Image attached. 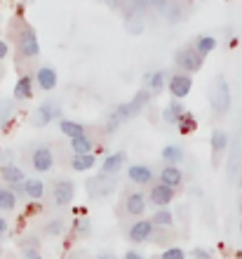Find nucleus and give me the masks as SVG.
<instances>
[{"label":"nucleus","instance_id":"c85d7f7f","mask_svg":"<svg viewBox=\"0 0 242 259\" xmlns=\"http://www.w3.org/2000/svg\"><path fill=\"white\" fill-rule=\"evenodd\" d=\"M17 207V196H14V191H10V189H3L0 186V210H14Z\"/></svg>","mask_w":242,"mask_h":259},{"label":"nucleus","instance_id":"f03ea898","mask_svg":"<svg viewBox=\"0 0 242 259\" xmlns=\"http://www.w3.org/2000/svg\"><path fill=\"white\" fill-rule=\"evenodd\" d=\"M113 175H94V177H89L87 179V193L89 196H94V198H101V196H108V193H113L115 189V182Z\"/></svg>","mask_w":242,"mask_h":259},{"label":"nucleus","instance_id":"393cba45","mask_svg":"<svg viewBox=\"0 0 242 259\" xmlns=\"http://www.w3.org/2000/svg\"><path fill=\"white\" fill-rule=\"evenodd\" d=\"M162 160L167 165H176L183 160V151L179 149V146H174V144H169V146H165L162 149Z\"/></svg>","mask_w":242,"mask_h":259},{"label":"nucleus","instance_id":"412c9836","mask_svg":"<svg viewBox=\"0 0 242 259\" xmlns=\"http://www.w3.org/2000/svg\"><path fill=\"white\" fill-rule=\"evenodd\" d=\"M125 165V153H111V156H106V160H104V175H115V172H120V167Z\"/></svg>","mask_w":242,"mask_h":259},{"label":"nucleus","instance_id":"f704fd0d","mask_svg":"<svg viewBox=\"0 0 242 259\" xmlns=\"http://www.w3.org/2000/svg\"><path fill=\"white\" fill-rule=\"evenodd\" d=\"M61 231H64V224H61L59 219H54V222H50V224H47V233H50V236H59Z\"/></svg>","mask_w":242,"mask_h":259},{"label":"nucleus","instance_id":"ea45409f","mask_svg":"<svg viewBox=\"0 0 242 259\" xmlns=\"http://www.w3.org/2000/svg\"><path fill=\"white\" fill-rule=\"evenodd\" d=\"M136 3V7H146V5H153L155 0H134Z\"/></svg>","mask_w":242,"mask_h":259},{"label":"nucleus","instance_id":"79ce46f5","mask_svg":"<svg viewBox=\"0 0 242 259\" xmlns=\"http://www.w3.org/2000/svg\"><path fill=\"white\" fill-rule=\"evenodd\" d=\"M96 259H118V257H115L113 252H101V254H99V257H96Z\"/></svg>","mask_w":242,"mask_h":259},{"label":"nucleus","instance_id":"bb28decb","mask_svg":"<svg viewBox=\"0 0 242 259\" xmlns=\"http://www.w3.org/2000/svg\"><path fill=\"white\" fill-rule=\"evenodd\" d=\"M214 48H216V38H212V35H200V38L195 40V50H198L202 57H207Z\"/></svg>","mask_w":242,"mask_h":259},{"label":"nucleus","instance_id":"1a4fd4ad","mask_svg":"<svg viewBox=\"0 0 242 259\" xmlns=\"http://www.w3.org/2000/svg\"><path fill=\"white\" fill-rule=\"evenodd\" d=\"M172 198H174V186H167V184H155L151 189V200H153L158 207H165V205L172 203Z\"/></svg>","mask_w":242,"mask_h":259},{"label":"nucleus","instance_id":"e433bc0d","mask_svg":"<svg viewBox=\"0 0 242 259\" xmlns=\"http://www.w3.org/2000/svg\"><path fill=\"white\" fill-rule=\"evenodd\" d=\"M24 259H42L40 254L35 252V250H31V247H26V250H24Z\"/></svg>","mask_w":242,"mask_h":259},{"label":"nucleus","instance_id":"cd10ccee","mask_svg":"<svg viewBox=\"0 0 242 259\" xmlns=\"http://www.w3.org/2000/svg\"><path fill=\"white\" fill-rule=\"evenodd\" d=\"M146 85L151 92H162V88H165V71H155L153 75H146Z\"/></svg>","mask_w":242,"mask_h":259},{"label":"nucleus","instance_id":"72a5a7b5","mask_svg":"<svg viewBox=\"0 0 242 259\" xmlns=\"http://www.w3.org/2000/svg\"><path fill=\"white\" fill-rule=\"evenodd\" d=\"M10 113H12L10 102H0V127H3V123H5V120H10Z\"/></svg>","mask_w":242,"mask_h":259},{"label":"nucleus","instance_id":"ddd939ff","mask_svg":"<svg viewBox=\"0 0 242 259\" xmlns=\"http://www.w3.org/2000/svg\"><path fill=\"white\" fill-rule=\"evenodd\" d=\"M35 80H38V85H40L45 92H50V90L57 88V71H54L52 66L38 68V73H35Z\"/></svg>","mask_w":242,"mask_h":259},{"label":"nucleus","instance_id":"c03bdc74","mask_svg":"<svg viewBox=\"0 0 242 259\" xmlns=\"http://www.w3.org/2000/svg\"><path fill=\"white\" fill-rule=\"evenodd\" d=\"M240 231H242V222H240Z\"/></svg>","mask_w":242,"mask_h":259},{"label":"nucleus","instance_id":"6ab92c4d","mask_svg":"<svg viewBox=\"0 0 242 259\" xmlns=\"http://www.w3.org/2000/svg\"><path fill=\"white\" fill-rule=\"evenodd\" d=\"M21 191L26 193L28 198H33V200H40L42 193H45V184H42L40 179H24Z\"/></svg>","mask_w":242,"mask_h":259},{"label":"nucleus","instance_id":"f257e3e1","mask_svg":"<svg viewBox=\"0 0 242 259\" xmlns=\"http://www.w3.org/2000/svg\"><path fill=\"white\" fill-rule=\"evenodd\" d=\"M176 66L183 68V73H195V71H200L202 64H205V57L198 52L195 48H183L176 52Z\"/></svg>","mask_w":242,"mask_h":259},{"label":"nucleus","instance_id":"4c0bfd02","mask_svg":"<svg viewBox=\"0 0 242 259\" xmlns=\"http://www.w3.org/2000/svg\"><path fill=\"white\" fill-rule=\"evenodd\" d=\"M7 55H10V48H7L5 40H0V59H5Z\"/></svg>","mask_w":242,"mask_h":259},{"label":"nucleus","instance_id":"58836bf2","mask_svg":"<svg viewBox=\"0 0 242 259\" xmlns=\"http://www.w3.org/2000/svg\"><path fill=\"white\" fill-rule=\"evenodd\" d=\"M125 259H143V257L139 252H134V250H129V252L125 254Z\"/></svg>","mask_w":242,"mask_h":259},{"label":"nucleus","instance_id":"f8f14e48","mask_svg":"<svg viewBox=\"0 0 242 259\" xmlns=\"http://www.w3.org/2000/svg\"><path fill=\"white\" fill-rule=\"evenodd\" d=\"M12 95L14 99H31L33 97V75H21L19 80L14 82Z\"/></svg>","mask_w":242,"mask_h":259},{"label":"nucleus","instance_id":"5701e85b","mask_svg":"<svg viewBox=\"0 0 242 259\" xmlns=\"http://www.w3.org/2000/svg\"><path fill=\"white\" fill-rule=\"evenodd\" d=\"M125 120H127V111H125V104H120V106L111 113V118H108L106 130H108V132H113V130H118L122 123H125Z\"/></svg>","mask_w":242,"mask_h":259},{"label":"nucleus","instance_id":"a19ab883","mask_svg":"<svg viewBox=\"0 0 242 259\" xmlns=\"http://www.w3.org/2000/svg\"><path fill=\"white\" fill-rule=\"evenodd\" d=\"M5 231H7V222L0 217V236H5Z\"/></svg>","mask_w":242,"mask_h":259},{"label":"nucleus","instance_id":"423d86ee","mask_svg":"<svg viewBox=\"0 0 242 259\" xmlns=\"http://www.w3.org/2000/svg\"><path fill=\"white\" fill-rule=\"evenodd\" d=\"M31 163H33V170L35 172H50L54 165V156H52V149L47 146H38L31 156Z\"/></svg>","mask_w":242,"mask_h":259},{"label":"nucleus","instance_id":"4468645a","mask_svg":"<svg viewBox=\"0 0 242 259\" xmlns=\"http://www.w3.org/2000/svg\"><path fill=\"white\" fill-rule=\"evenodd\" d=\"M127 177L134 182V184H148L153 179V172L148 165H132L127 170Z\"/></svg>","mask_w":242,"mask_h":259},{"label":"nucleus","instance_id":"20e7f679","mask_svg":"<svg viewBox=\"0 0 242 259\" xmlns=\"http://www.w3.org/2000/svg\"><path fill=\"white\" fill-rule=\"evenodd\" d=\"M193 90V78L190 73H176L169 78V95L174 99H186Z\"/></svg>","mask_w":242,"mask_h":259},{"label":"nucleus","instance_id":"7ed1b4c3","mask_svg":"<svg viewBox=\"0 0 242 259\" xmlns=\"http://www.w3.org/2000/svg\"><path fill=\"white\" fill-rule=\"evenodd\" d=\"M212 106H214V111H219V113H226V111L230 109V88L223 78H219L214 90H212Z\"/></svg>","mask_w":242,"mask_h":259},{"label":"nucleus","instance_id":"4be33fe9","mask_svg":"<svg viewBox=\"0 0 242 259\" xmlns=\"http://www.w3.org/2000/svg\"><path fill=\"white\" fill-rule=\"evenodd\" d=\"M0 175H3V179H5V182H10L12 186L24 184V172H21L17 165H5V167L0 170Z\"/></svg>","mask_w":242,"mask_h":259},{"label":"nucleus","instance_id":"9d476101","mask_svg":"<svg viewBox=\"0 0 242 259\" xmlns=\"http://www.w3.org/2000/svg\"><path fill=\"white\" fill-rule=\"evenodd\" d=\"M183 113H186V111H183V106H181V99H172V102L162 109V120L169 125H176L183 118Z\"/></svg>","mask_w":242,"mask_h":259},{"label":"nucleus","instance_id":"b1692460","mask_svg":"<svg viewBox=\"0 0 242 259\" xmlns=\"http://www.w3.org/2000/svg\"><path fill=\"white\" fill-rule=\"evenodd\" d=\"M125 26H127V31H129V33H141V31H143V26H146V24H143L141 7H139V10H134V12L129 14V17H127V24H125Z\"/></svg>","mask_w":242,"mask_h":259},{"label":"nucleus","instance_id":"2f4dec72","mask_svg":"<svg viewBox=\"0 0 242 259\" xmlns=\"http://www.w3.org/2000/svg\"><path fill=\"white\" fill-rule=\"evenodd\" d=\"M176 125L181 127V135H190V132H195V127H198V123H195V118L190 116V113H183V118Z\"/></svg>","mask_w":242,"mask_h":259},{"label":"nucleus","instance_id":"37998d69","mask_svg":"<svg viewBox=\"0 0 242 259\" xmlns=\"http://www.w3.org/2000/svg\"><path fill=\"white\" fill-rule=\"evenodd\" d=\"M28 212H40V205H28Z\"/></svg>","mask_w":242,"mask_h":259},{"label":"nucleus","instance_id":"c9c22d12","mask_svg":"<svg viewBox=\"0 0 242 259\" xmlns=\"http://www.w3.org/2000/svg\"><path fill=\"white\" fill-rule=\"evenodd\" d=\"M193 259H212V254L207 250H202V247H195L193 250Z\"/></svg>","mask_w":242,"mask_h":259},{"label":"nucleus","instance_id":"2eb2a0df","mask_svg":"<svg viewBox=\"0 0 242 259\" xmlns=\"http://www.w3.org/2000/svg\"><path fill=\"white\" fill-rule=\"evenodd\" d=\"M160 182L162 184H167V186H179L183 182V175H181V170L176 167V165H165V170L160 172Z\"/></svg>","mask_w":242,"mask_h":259},{"label":"nucleus","instance_id":"a211bd4d","mask_svg":"<svg viewBox=\"0 0 242 259\" xmlns=\"http://www.w3.org/2000/svg\"><path fill=\"white\" fill-rule=\"evenodd\" d=\"M96 163L94 153H75L73 160H71V167H73L75 172H85V170H92Z\"/></svg>","mask_w":242,"mask_h":259},{"label":"nucleus","instance_id":"9b49d317","mask_svg":"<svg viewBox=\"0 0 242 259\" xmlns=\"http://www.w3.org/2000/svg\"><path fill=\"white\" fill-rule=\"evenodd\" d=\"M54 200H57V205H68L73 200V184L68 179H59L54 184Z\"/></svg>","mask_w":242,"mask_h":259},{"label":"nucleus","instance_id":"a18cd8bd","mask_svg":"<svg viewBox=\"0 0 242 259\" xmlns=\"http://www.w3.org/2000/svg\"><path fill=\"white\" fill-rule=\"evenodd\" d=\"M240 212H242V203H240Z\"/></svg>","mask_w":242,"mask_h":259},{"label":"nucleus","instance_id":"39448f33","mask_svg":"<svg viewBox=\"0 0 242 259\" xmlns=\"http://www.w3.org/2000/svg\"><path fill=\"white\" fill-rule=\"evenodd\" d=\"M19 50L24 57H38L40 55V45H38V35L31 26H24L19 33Z\"/></svg>","mask_w":242,"mask_h":259},{"label":"nucleus","instance_id":"473e14b6","mask_svg":"<svg viewBox=\"0 0 242 259\" xmlns=\"http://www.w3.org/2000/svg\"><path fill=\"white\" fill-rule=\"evenodd\" d=\"M160 259H186V252H183L181 247H167L160 254Z\"/></svg>","mask_w":242,"mask_h":259},{"label":"nucleus","instance_id":"c756f323","mask_svg":"<svg viewBox=\"0 0 242 259\" xmlns=\"http://www.w3.org/2000/svg\"><path fill=\"white\" fill-rule=\"evenodd\" d=\"M226 144H228V135L221 132V130H214V132H212V151H214V153H221V151L226 149Z\"/></svg>","mask_w":242,"mask_h":259},{"label":"nucleus","instance_id":"a878e982","mask_svg":"<svg viewBox=\"0 0 242 259\" xmlns=\"http://www.w3.org/2000/svg\"><path fill=\"white\" fill-rule=\"evenodd\" d=\"M59 130L68 137V139H73V137H78V135H85V127H82L80 123H75V120H61Z\"/></svg>","mask_w":242,"mask_h":259},{"label":"nucleus","instance_id":"dca6fc26","mask_svg":"<svg viewBox=\"0 0 242 259\" xmlns=\"http://www.w3.org/2000/svg\"><path fill=\"white\" fill-rule=\"evenodd\" d=\"M148 99H151V90H141V92H139V95H136L134 99H132V102H129V104H125V111H127V118L136 116V113H139V111H141L143 106H146V104H148Z\"/></svg>","mask_w":242,"mask_h":259},{"label":"nucleus","instance_id":"aec40b11","mask_svg":"<svg viewBox=\"0 0 242 259\" xmlns=\"http://www.w3.org/2000/svg\"><path fill=\"white\" fill-rule=\"evenodd\" d=\"M71 149H73V153H92L94 142H92L89 135H78L71 139Z\"/></svg>","mask_w":242,"mask_h":259},{"label":"nucleus","instance_id":"6e6552de","mask_svg":"<svg viewBox=\"0 0 242 259\" xmlns=\"http://www.w3.org/2000/svg\"><path fill=\"white\" fill-rule=\"evenodd\" d=\"M129 240L132 243H143V240H148L151 236H153V222L151 219H141V222H136L132 229H129Z\"/></svg>","mask_w":242,"mask_h":259},{"label":"nucleus","instance_id":"f3484780","mask_svg":"<svg viewBox=\"0 0 242 259\" xmlns=\"http://www.w3.org/2000/svg\"><path fill=\"white\" fill-rule=\"evenodd\" d=\"M125 210H127L129 214H143V212H146V196H143V193H132V196H127Z\"/></svg>","mask_w":242,"mask_h":259},{"label":"nucleus","instance_id":"7c9ffc66","mask_svg":"<svg viewBox=\"0 0 242 259\" xmlns=\"http://www.w3.org/2000/svg\"><path fill=\"white\" fill-rule=\"evenodd\" d=\"M153 226H172V222H174V217H172V212L169 210H158L153 214Z\"/></svg>","mask_w":242,"mask_h":259},{"label":"nucleus","instance_id":"0eeeda50","mask_svg":"<svg viewBox=\"0 0 242 259\" xmlns=\"http://www.w3.org/2000/svg\"><path fill=\"white\" fill-rule=\"evenodd\" d=\"M59 116V109L54 106L52 102H42L38 109H35V116H33V125L35 127H45Z\"/></svg>","mask_w":242,"mask_h":259}]
</instances>
